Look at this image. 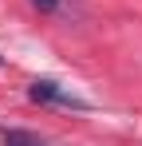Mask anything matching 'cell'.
I'll return each mask as SVG.
<instances>
[{"instance_id": "cell-3", "label": "cell", "mask_w": 142, "mask_h": 146, "mask_svg": "<svg viewBox=\"0 0 142 146\" xmlns=\"http://www.w3.org/2000/svg\"><path fill=\"white\" fill-rule=\"evenodd\" d=\"M32 4H36V8H40V12H55V8H59V4H63V0H32Z\"/></svg>"}, {"instance_id": "cell-4", "label": "cell", "mask_w": 142, "mask_h": 146, "mask_svg": "<svg viewBox=\"0 0 142 146\" xmlns=\"http://www.w3.org/2000/svg\"><path fill=\"white\" fill-rule=\"evenodd\" d=\"M0 63H4V59H0Z\"/></svg>"}, {"instance_id": "cell-2", "label": "cell", "mask_w": 142, "mask_h": 146, "mask_svg": "<svg viewBox=\"0 0 142 146\" xmlns=\"http://www.w3.org/2000/svg\"><path fill=\"white\" fill-rule=\"evenodd\" d=\"M0 142H4V146H51L47 138L32 134V130H4V134H0Z\"/></svg>"}, {"instance_id": "cell-1", "label": "cell", "mask_w": 142, "mask_h": 146, "mask_svg": "<svg viewBox=\"0 0 142 146\" xmlns=\"http://www.w3.org/2000/svg\"><path fill=\"white\" fill-rule=\"evenodd\" d=\"M28 99H32V103H51V107H71V111H87V99H79L75 91L51 83V79H36V83L28 87Z\"/></svg>"}]
</instances>
